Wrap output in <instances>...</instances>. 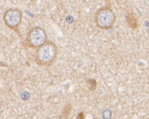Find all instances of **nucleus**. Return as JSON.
<instances>
[{
  "label": "nucleus",
  "mask_w": 149,
  "mask_h": 119,
  "mask_svg": "<svg viewBox=\"0 0 149 119\" xmlns=\"http://www.w3.org/2000/svg\"><path fill=\"white\" fill-rule=\"evenodd\" d=\"M89 85H91L90 89L91 90H94L96 89V82L95 80H93V79H90L88 81Z\"/></svg>",
  "instance_id": "6"
},
{
  "label": "nucleus",
  "mask_w": 149,
  "mask_h": 119,
  "mask_svg": "<svg viewBox=\"0 0 149 119\" xmlns=\"http://www.w3.org/2000/svg\"><path fill=\"white\" fill-rule=\"evenodd\" d=\"M22 21V13L18 9H11L4 14V21L6 25L11 29L18 28Z\"/></svg>",
  "instance_id": "4"
},
{
  "label": "nucleus",
  "mask_w": 149,
  "mask_h": 119,
  "mask_svg": "<svg viewBox=\"0 0 149 119\" xmlns=\"http://www.w3.org/2000/svg\"><path fill=\"white\" fill-rule=\"evenodd\" d=\"M116 21V14L110 6L101 7L96 12L94 22L98 28L110 29L113 28Z\"/></svg>",
  "instance_id": "2"
},
{
  "label": "nucleus",
  "mask_w": 149,
  "mask_h": 119,
  "mask_svg": "<svg viewBox=\"0 0 149 119\" xmlns=\"http://www.w3.org/2000/svg\"><path fill=\"white\" fill-rule=\"evenodd\" d=\"M48 41L46 31L40 27H35L31 29L26 38L28 46L33 49H38Z\"/></svg>",
  "instance_id": "3"
},
{
  "label": "nucleus",
  "mask_w": 149,
  "mask_h": 119,
  "mask_svg": "<svg viewBox=\"0 0 149 119\" xmlns=\"http://www.w3.org/2000/svg\"><path fill=\"white\" fill-rule=\"evenodd\" d=\"M58 56V47L52 41H48L37 49L35 60L39 66H50L55 62Z\"/></svg>",
  "instance_id": "1"
},
{
  "label": "nucleus",
  "mask_w": 149,
  "mask_h": 119,
  "mask_svg": "<svg viewBox=\"0 0 149 119\" xmlns=\"http://www.w3.org/2000/svg\"><path fill=\"white\" fill-rule=\"evenodd\" d=\"M125 19L127 24V25L130 28L133 29H136L138 28L139 25L137 22V19H136L135 14H134L133 12L128 13L125 16Z\"/></svg>",
  "instance_id": "5"
}]
</instances>
